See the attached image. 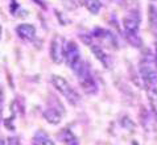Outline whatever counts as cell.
Here are the masks:
<instances>
[{
  "mask_svg": "<svg viewBox=\"0 0 157 145\" xmlns=\"http://www.w3.org/2000/svg\"><path fill=\"white\" fill-rule=\"evenodd\" d=\"M77 77H78V82H79L82 90H83L86 94H89V95L97 94V91H98L97 82H95L93 74H91L90 67L86 63L83 65V67L77 73Z\"/></svg>",
  "mask_w": 157,
  "mask_h": 145,
  "instance_id": "277c9868",
  "label": "cell"
},
{
  "mask_svg": "<svg viewBox=\"0 0 157 145\" xmlns=\"http://www.w3.org/2000/svg\"><path fill=\"white\" fill-rule=\"evenodd\" d=\"M83 4L87 8V11L93 13V15H98L100 11V7H102L100 0H83Z\"/></svg>",
  "mask_w": 157,
  "mask_h": 145,
  "instance_id": "4fadbf2b",
  "label": "cell"
},
{
  "mask_svg": "<svg viewBox=\"0 0 157 145\" xmlns=\"http://www.w3.org/2000/svg\"><path fill=\"white\" fill-rule=\"evenodd\" d=\"M124 36L132 46H140L141 40L139 37V26H140V15L136 10L131 11L123 19Z\"/></svg>",
  "mask_w": 157,
  "mask_h": 145,
  "instance_id": "6da1fadb",
  "label": "cell"
},
{
  "mask_svg": "<svg viewBox=\"0 0 157 145\" xmlns=\"http://www.w3.org/2000/svg\"><path fill=\"white\" fill-rule=\"evenodd\" d=\"M16 32L23 40H33L36 37V28L32 24H20L16 28Z\"/></svg>",
  "mask_w": 157,
  "mask_h": 145,
  "instance_id": "30bf717a",
  "label": "cell"
},
{
  "mask_svg": "<svg viewBox=\"0 0 157 145\" xmlns=\"http://www.w3.org/2000/svg\"><path fill=\"white\" fill-rule=\"evenodd\" d=\"M121 125H123V128L128 129V131H133V128H135V123L131 120L128 116H125V117L121 119Z\"/></svg>",
  "mask_w": 157,
  "mask_h": 145,
  "instance_id": "9a60e30c",
  "label": "cell"
},
{
  "mask_svg": "<svg viewBox=\"0 0 157 145\" xmlns=\"http://www.w3.org/2000/svg\"><path fill=\"white\" fill-rule=\"evenodd\" d=\"M0 37H2V26H0Z\"/></svg>",
  "mask_w": 157,
  "mask_h": 145,
  "instance_id": "ffe728a7",
  "label": "cell"
},
{
  "mask_svg": "<svg viewBox=\"0 0 157 145\" xmlns=\"http://www.w3.org/2000/svg\"><path fill=\"white\" fill-rule=\"evenodd\" d=\"M63 2H65V6L69 8V3H74V0H63Z\"/></svg>",
  "mask_w": 157,
  "mask_h": 145,
  "instance_id": "e0dca14e",
  "label": "cell"
},
{
  "mask_svg": "<svg viewBox=\"0 0 157 145\" xmlns=\"http://www.w3.org/2000/svg\"><path fill=\"white\" fill-rule=\"evenodd\" d=\"M156 62H157V41H156Z\"/></svg>",
  "mask_w": 157,
  "mask_h": 145,
  "instance_id": "d6986e66",
  "label": "cell"
},
{
  "mask_svg": "<svg viewBox=\"0 0 157 145\" xmlns=\"http://www.w3.org/2000/svg\"><path fill=\"white\" fill-rule=\"evenodd\" d=\"M148 20H149V28L152 33L157 37V7L151 4L148 8Z\"/></svg>",
  "mask_w": 157,
  "mask_h": 145,
  "instance_id": "8fae6325",
  "label": "cell"
},
{
  "mask_svg": "<svg viewBox=\"0 0 157 145\" xmlns=\"http://www.w3.org/2000/svg\"><path fill=\"white\" fill-rule=\"evenodd\" d=\"M65 58H66L69 67L75 74L79 71L85 65V62L81 58L79 48H78V45L74 41H69L66 44V46H65Z\"/></svg>",
  "mask_w": 157,
  "mask_h": 145,
  "instance_id": "3957f363",
  "label": "cell"
},
{
  "mask_svg": "<svg viewBox=\"0 0 157 145\" xmlns=\"http://www.w3.org/2000/svg\"><path fill=\"white\" fill-rule=\"evenodd\" d=\"M52 83H53V86L56 87V90L61 92L70 104L75 105L79 103L81 98H79V95H78V92L69 85L65 78L59 77V75H52Z\"/></svg>",
  "mask_w": 157,
  "mask_h": 145,
  "instance_id": "7a4b0ae2",
  "label": "cell"
},
{
  "mask_svg": "<svg viewBox=\"0 0 157 145\" xmlns=\"http://www.w3.org/2000/svg\"><path fill=\"white\" fill-rule=\"evenodd\" d=\"M147 94H148V100H149L151 109H152V112H153V115L157 120V89L149 87L147 91Z\"/></svg>",
  "mask_w": 157,
  "mask_h": 145,
  "instance_id": "7c38bea8",
  "label": "cell"
},
{
  "mask_svg": "<svg viewBox=\"0 0 157 145\" xmlns=\"http://www.w3.org/2000/svg\"><path fill=\"white\" fill-rule=\"evenodd\" d=\"M42 115H44V119H45L48 123H50V124H54V125L56 124H59L61 119H62V116H61V111H59V109H57V108H54L53 105L44 109Z\"/></svg>",
  "mask_w": 157,
  "mask_h": 145,
  "instance_id": "9c48e42d",
  "label": "cell"
},
{
  "mask_svg": "<svg viewBox=\"0 0 157 145\" xmlns=\"http://www.w3.org/2000/svg\"><path fill=\"white\" fill-rule=\"evenodd\" d=\"M94 37L99 38L104 45L112 49H117V42H116V37L115 34H112L110 30L106 29H95L94 30Z\"/></svg>",
  "mask_w": 157,
  "mask_h": 145,
  "instance_id": "52a82bcc",
  "label": "cell"
},
{
  "mask_svg": "<svg viewBox=\"0 0 157 145\" xmlns=\"http://www.w3.org/2000/svg\"><path fill=\"white\" fill-rule=\"evenodd\" d=\"M65 38L62 36H54L50 44V58L54 63H61L62 59L65 58Z\"/></svg>",
  "mask_w": 157,
  "mask_h": 145,
  "instance_id": "5b68a950",
  "label": "cell"
},
{
  "mask_svg": "<svg viewBox=\"0 0 157 145\" xmlns=\"http://www.w3.org/2000/svg\"><path fill=\"white\" fill-rule=\"evenodd\" d=\"M33 145H54V143L52 141L45 133L38 132V133L36 135V137H34V140H33Z\"/></svg>",
  "mask_w": 157,
  "mask_h": 145,
  "instance_id": "5bb4252c",
  "label": "cell"
},
{
  "mask_svg": "<svg viewBox=\"0 0 157 145\" xmlns=\"http://www.w3.org/2000/svg\"><path fill=\"white\" fill-rule=\"evenodd\" d=\"M152 2H153V0H152Z\"/></svg>",
  "mask_w": 157,
  "mask_h": 145,
  "instance_id": "603a6c76",
  "label": "cell"
},
{
  "mask_svg": "<svg viewBox=\"0 0 157 145\" xmlns=\"http://www.w3.org/2000/svg\"><path fill=\"white\" fill-rule=\"evenodd\" d=\"M8 145H20L19 137H10L8 139Z\"/></svg>",
  "mask_w": 157,
  "mask_h": 145,
  "instance_id": "2e32d148",
  "label": "cell"
},
{
  "mask_svg": "<svg viewBox=\"0 0 157 145\" xmlns=\"http://www.w3.org/2000/svg\"><path fill=\"white\" fill-rule=\"evenodd\" d=\"M112 2H120V0H112Z\"/></svg>",
  "mask_w": 157,
  "mask_h": 145,
  "instance_id": "7402d4cb",
  "label": "cell"
},
{
  "mask_svg": "<svg viewBox=\"0 0 157 145\" xmlns=\"http://www.w3.org/2000/svg\"><path fill=\"white\" fill-rule=\"evenodd\" d=\"M140 74H141V78L147 83H149V85L153 86L157 83V70L148 61H143L140 63Z\"/></svg>",
  "mask_w": 157,
  "mask_h": 145,
  "instance_id": "8992f818",
  "label": "cell"
},
{
  "mask_svg": "<svg viewBox=\"0 0 157 145\" xmlns=\"http://www.w3.org/2000/svg\"><path fill=\"white\" fill-rule=\"evenodd\" d=\"M89 46L91 48V52L94 53V55L98 58L99 62L102 63L106 69H111V66H112L111 57L108 55V54H106V53H104V50H103L100 46H98V45H93V44H90Z\"/></svg>",
  "mask_w": 157,
  "mask_h": 145,
  "instance_id": "ba28073f",
  "label": "cell"
},
{
  "mask_svg": "<svg viewBox=\"0 0 157 145\" xmlns=\"http://www.w3.org/2000/svg\"><path fill=\"white\" fill-rule=\"evenodd\" d=\"M0 145H3V141H2V140H0Z\"/></svg>",
  "mask_w": 157,
  "mask_h": 145,
  "instance_id": "44dd1931",
  "label": "cell"
},
{
  "mask_svg": "<svg viewBox=\"0 0 157 145\" xmlns=\"http://www.w3.org/2000/svg\"><path fill=\"white\" fill-rule=\"evenodd\" d=\"M3 100V90H2V86H0V103Z\"/></svg>",
  "mask_w": 157,
  "mask_h": 145,
  "instance_id": "ac0fdd59",
  "label": "cell"
}]
</instances>
